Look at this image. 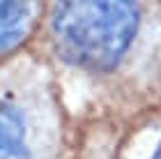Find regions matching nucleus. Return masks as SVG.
<instances>
[{"mask_svg":"<svg viewBox=\"0 0 161 159\" xmlns=\"http://www.w3.org/2000/svg\"><path fill=\"white\" fill-rule=\"evenodd\" d=\"M37 51L78 118L115 129L161 111V0H48Z\"/></svg>","mask_w":161,"mask_h":159,"instance_id":"1","label":"nucleus"},{"mask_svg":"<svg viewBox=\"0 0 161 159\" xmlns=\"http://www.w3.org/2000/svg\"><path fill=\"white\" fill-rule=\"evenodd\" d=\"M80 118L58 71L30 48L0 62V159H67Z\"/></svg>","mask_w":161,"mask_h":159,"instance_id":"2","label":"nucleus"},{"mask_svg":"<svg viewBox=\"0 0 161 159\" xmlns=\"http://www.w3.org/2000/svg\"><path fill=\"white\" fill-rule=\"evenodd\" d=\"M46 9L48 0H0V62L35 46Z\"/></svg>","mask_w":161,"mask_h":159,"instance_id":"3","label":"nucleus"},{"mask_svg":"<svg viewBox=\"0 0 161 159\" xmlns=\"http://www.w3.org/2000/svg\"><path fill=\"white\" fill-rule=\"evenodd\" d=\"M113 159H161V111L122 125L115 134Z\"/></svg>","mask_w":161,"mask_h":159,"instance_id":"4","label":"nucleus"},{"mask_svg":"<svg viewBox=\"0 0 161 159\" xmlns=\"http://www.w3.org/2000/svg\"><path fill=\"white\" fill-rule=\"evenodd\" d=\"M118 129L108 122L80 118V136L74 159H113Z\"/></svg>","mask_w":161,"mask_h":159,"instance_id":"5","label":"nucleus"}]
</instances>
